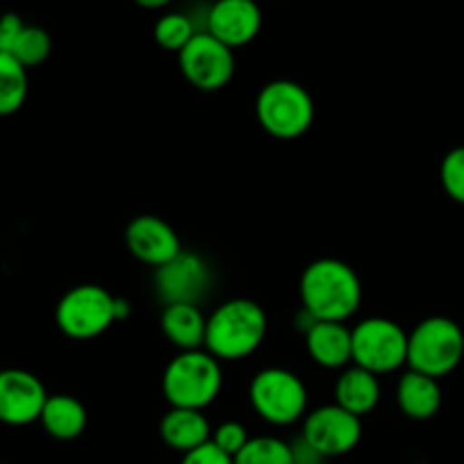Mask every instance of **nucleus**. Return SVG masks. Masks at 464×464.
I'll return each instance as SVG.
<instances>
[{
	"mask_svg": "<svg viewBox=\"0 0 464 464\" xmlns=\"http://www.w3.org/2000/svg\"><path fill=\"white\" fill-rule=\"evenodd\" d=\"M306 352L324 370H347L353 362L352 329L344 322H315L306 331Z\"/></svg>",
	"mask_w": 464,
	"mask_h": 464,
	"instance_id": "2eb2a0df",
	"label": "nucleus"
},
{
	"mask_svg": "<svg viewBox=\"0 0 464 464\" xmlns=\"http://www.w3.org/2000/svg\"><path fill=\"white\" fill-rule=\"evenodd\" d=\"M249 440L252 438H249L247 429H245L240 421H234V420L222 421V424H218L211 433V442L231 458L238 456V453L247 447Z\"/></svg>",
	"mask_w": 464,
	"mask_h": 464,
	"instance_id": "a878e982",
	"label": "nucleus"
},
{
	"mask_svg": "<svg viewBox=\"0 0 464 464\" xmlns=\"http://www.w3.org/2000/svg\"><path fill=\"white\" fill-rule=\"evenodd\" d=\"M440 181L442 188L453 202L464 204V145L447 152L440 166Z\"/></svg>",
	"mask_w": 464,
	"mask_h": 464,
	"instance_id": "393cba45",
	"label": "nucleus"
},
{
	"mask_svg": "<svg viewBox=\"0 0 464 464\" xmlns=\"http://www.w3.org/2000/svg\"><path fill=\"white\" fill-rule=\"evenodd\" d=\"M27 68L12 54L0 53V118L12 116L27 100Z\"/></svg>",
	"mask_w": 464,
	"mask_h": 464,
	"instance_id": "412c9836",
	"label": "nucleus"
},
{
	"mask_svg": "<svg viewBox=\"0 0 464 464\" xmlns=\"http://www.w3.org/2000/svg\"><path fill=\"white\" fill-rule=\"evenodd\" d=\"M211 288V267L199 254L181 249L154 270V290L163 304H199Z\"/></svg>",
	"mask_w": 464,
	"mask_h": 464,
	"instance_id": "9b49d317",
	"label": "nucleus"
},
{
	"mask_svg": "<svg viewBox=\"0 0 464 464\" xmlns=\"http://www.w3.org/2000/svg\"><path fill=\"white\" fill-rule=\"evenodd\" d=\"M256 118L263 131L281 140L306 134L315 121L311 93L293 80L267 82L256 98Z\"/></svg>",
	"mask_w": 464,
	"mask_h": 464,
	"instance_id": "39448f33",
	"label": "nucleus"
},
{
	"mask_svg": "<svg viewBox=\"0 0 464 464\" xmlns=\"http://www.w3.org/2000/svg\"><path fill=\"white\" fill-rule=\"evenodd\" d=\"M267 335V315L252 299H229L207 317L204 349L218 361H243L258 352Z\"/></svg>",
	"mask_w": 464,
	"mask_h": 464,
	"instance_id": "f03ea898",
	"label": "nucleus"
},
{
	"mask_svg": "<svg viewBox=\"0 0 464 464\" xmlns=\"http://www.w3.org/2000/svg\"><path fill=\"white\" fill-rule=\"evenodd\" d=\"M397 403L403 415L412 421H429L442 408V388L433 376L415 370L403 372L397 383Z\"/></svg>",
	"mask_w": 464,
	"mask_h": 464,
	"instance_id": "f3484780",
	"label": "nucleus"
},
{
	"mask_svg": "<svg viewBox=\"0 0 464 464\" xmlns=\"http://www.w3.org/2000/svg\"><path fill=\"white\" fill-rule=\"evenodd\" d=\"M125 245L136 261L150 267H161L181 252L177 231L159 216H136L125 229Z\"/></svg>",
	"mask_w": 464,
	"mask_h": 464,
	"instance_id": "ddd939ff",
	"label": "nucleus"
},
{
	"mask_svg": "<svg viewBox=\"0 0 464 464\" xmlns=\"http://www.w3.org/2000/svg\"><path fill=\"white\" fill-rule=\"evenodd\" d=\"M302 308L320 322H347L362 302V284L349 263L317 258L299 279Z\"/></svg>",
	"mask_w": 464,
	"mask_h": 464,
	"instance_id": "f257e3e1",
	"label": "nucleus"
},
{
	"mask_svg": "<svg viewBox=\"0 0 464 464\" xmlns=\"http://www.w3.org/2000/svg\"><path fill=\"white\" fill-rule=\"evenodd\" d=\"M353 365L376 376L408 367V334L388 317H367L352 329Z\"/></svg>",
	"mask_w": 464,
	"mask_h": 464,
	"instance_id": "6e6552de",
	"label": "nucleus"
},
{
	"mask_svg": "<svg viewBox=\"0 0 464 464\" xmlns=\"http://www.w3.org/2000/svg\"><path fill=\"white\" fill-rule=\"evenodd\" d=\"M161 334L177 352L204 349L207 317L198 304H168L161 313Z\"/></svg>",
	"mask_w": 464,
	"mask_h": 464,
	"instance_id": "a211bd4d",
	"label": "nucleus"
},
{
	"mask_svg": "<svg viewBox=\"0 0 464 464\" xmlns=\"http://www.w3.org/2000/svg\"><path fill=\"white\" fill-rule=\"evenodd\" d=\"M130 313H131L130 302H127V299H122V297H116V317H118V322L127 320V317H130Z\"/></svg>",
	"mask_w": 464,
	"mask_h": 464,
	"instance_id": "c756f323",
	"label": "nucleus"
},
{
	"mask_svg": "<svg viewBox=\"0 0 464 464\" xmlns=\"http://www.w3.org/2000/svg\"><path fill=\"white\" fill-rule=\"evenodd\" d=\"M54 322L66 338L93 340L118 322L116 297L102 285H75L59 299Z\"/></svg>",
	"mask_w": 464,
	"mask_h": 464,
	"instance_id": "0eeeda50",
	"label": "nucleus"
},
{
	"mask_svg": "<svg viewBox=\"0 0 464 464\" xmlns=\"http://www.w3.org/2000/svg\"><path fill=\"white\" fill-rule=\"evenodd\" d=\"M39 421L50 438L59 440V442H71L86 430L89 412H86L84 403L71 394H50Z\"/></svg>",
	"mask_w": 464,
	"mask_h": 464,
	"instance_id": "aec40b11",
	"label": "nucleus"
},
{
	"mask_svg": "<svg viewBox=\"0 0 464 464\" xmlns=\"http://www.w3.org/2000/svg\"><path fill=\"white\" fill-rule=\"evenodd\" d=\"M222 367L207 349L179 352L172 356L161 376V390L170 408L204 411L222 390Z\"/></svg>",
	"mask_w": 464,
	"mask_h": 464,
	"instance_id": "7ed1b4c3",
	"label": "nucleus"
},
{
	"mask_svg": "<svg viewBox=\"0 0 464 464\" xmlns=\"http://www.w3.org/2000/svg\"><path fill=\"white\" fill-rule=\"evenodd\" d=\"M53 53V39H50L48 32L39 25H27L23 27V32L18 34L16 44L12 48V57L16 59L21 66L25 68H34L41 66L45 59L50 57Z\"/></svg>",
	"mask_w": 464,
	"mask_h": 464,
	"instance_id": "b1692460",
	"label": "nucleus"
},
{
	"mask_svg": "<svg viewBox=\"0 0 464 464\" xmlns=\"http://www.w3.org/2000/svg\"><path fill=\"white\" fill-rule=\"evenodd\" d=\"M263 27L256 0H218L207 14V32L231 50L252 44Z\"/></svg>",
	"mask_w": 464,
	"mask_h": 464,
	"instance_id": "4468645a",
	"label": "nucleus"
},
{
	"mask_svg": "<svg viewBox=\"0 0 464 464\" xmlns=\"http://www.w3.org/2000/svg\"><path fill=\"white\" fill-rule=\"evenodd\" d=\"M464 358V331L456 320L433 315L408 334V370L442 379Z\"/></svg>",
	"mask_w": 464,
	"mask_h": 464,
	"instance_id": "20e7f679",
	"label": "nucleus"
},
{
	"mask_svg": "<svg viewBox=\"0 0 464 464\" xmlns=\"http://www.w3.org/2000/svg\"><path fill=\"white\" fill-rule=\"evenodd\" d=\"M211 424L204 411H188V408H170L159 421V438L168 449L177 453H190L202 444L211 442Z\"/></svg>",
	"mask_w": 464,
	"mask_h": 464,
	"instance_id": "dca6fc26",
	"label": "nucleus"
},
{
	"mask_svg": "<svg viewBox=\"0 0 464 464\" xmlns=\"http://www.w3.org/2000/svg\"><path fill=\"white\" fill-rule=\"evenodd\" d=\"M23 27H25V23H23V18L18 14L7 12L0 16V53H12Z\"/></svg>",
	"mask_w": 464,
	"mask_h": 464,
	"instance_id": "cd10ccee",
	"label": "nucleus"
},
{
	"mask_svg": "<svg viewBox=\"0 0 464 464\" xmlns=\"http://www.w3.org/2000/svg\"><path fill=\"white\" fill-rule=\"evenodd\" d=\"M234 464H295L293 447L281 438L258 435L234 458Z\"/></svg>",
	"mask_w": 464,
	"mask_h": 464,
	"instance_id": "4be33fe9",
	"label": "nucleus"
},
{
	"mask_svg": "<svg viewBox=\"0 0 464 464\" xmlns=\"http://www.w3.org/2000/svg\"><path fill=\"white\" fill-rule=\"evenodd\" d=\"M302 438L322 458H340L352 453L362 438L361 417L352 415L338 403L320 406L304 417Z\"/></svg>",
	"mask_w": 464,
	"mask_h": 464,
	"instance_id": "9d476101",
	"label": "nucleus"
},
{
	"mask_svg": "<svg viewBox=\"0 0 464 464\" xmlns=\"http://www.w3.org/2000/svg\"><path fill=\"white\" fill-rule=\"evenodd\" d=\"M249 403L267 424L290 426L306 417L308 390L295 372L266 367L249 383Z\"/></svg>",
	"mask_w": 464,
	"mask_h": 464,
	"instance_id": "423d86ee",
	"label": "nucleus"
},
{
	"mask_svg": "<svg viewBox=\"0 0 464 464\" xmlns=\"http://www.w3.org/2000/svg\"><path fill=\"white\" fill-rule=\"evenodd\" d=\"M134 3L143 9H161L166 5H170L172 0H134Z\"/></svg>",
	"mask_w": 464,
	"mask_h": 464,
	"instance_id": "7c9ffc66",
	"label": "nucleus"
},
{
	"mask_svg": "<svg viewBox=\"0 0 464 464\" xmlns=\"http://www.w3.org/2000/svg\"><path fill=\"white\" fill-rule=\"evenodd\" d=\"M181 464H234V458L220 451L213 442H207L199 449H195V451L184 453Z\"/></svg>",
	"mask_w": 464,
	"mask_h": 464,
	"instance_id": "bb28decb",
	"label": "nucleus"
},
{
	"mask_svg": "<svg viewBox=\"0 0 464 464\" xmlns=\"http://www.w3.org/2000/svg\"><path fill=\"white\" fill-rule=\"evenodd\" d=\"M290 447H293L295 464H322V460H324V458H322L304 438L295 440Z\"/></svg>",
	"mask_w": 464,
	"mask_h": 464,
	"instance_id": "c85d7f7f",
	"label": "nucleus"
},
{
	"mask_svg": "<svg viewBox=\"0 0 464 464\" xmlns=\"http://www.w3.org/2000/svg\"><path fill=\"white\" fill-rule=\"evenodd\" d=\"M179 71L190 86L204 93L220 91L234 80L236 57L234 50L208 34L198 32L188 45L179 53Z\"/></svg>",
	"mask_w": 464,
	"mask_h": 464,
	"instance_id": "1a4fd4ad",
	"label": "nucleus"
},
{
	"mask_svg": "<svg viewBox=\"0 0 464 464\" xmlns=\"http://www.w3.org/2000/svg\"><path fill=\"white\" fill-rule=\"evenodd\" d=\"M48 397L45 385L32 372L0 370V424H34Z\"/></svg>",
	"mask_w": 464,
	"mask_h": 464,
	"instance_id": "f8f14e48",
	"label": "nucleus"
},
{
	"mask_svg": "<svg viewBox=\"0 0 464 464\" xmlns=\"http://www.w3.org/2000/svg\"><path fill=\"white\" fill-rule=\"evenodd\" d=\"M152 34L154 41H157L163 50H170V53L179 54L181 50L193 41L198 30H195V23L190 21L186 14L170 12L163 14V16L154 23Z\"/></svg>",
	"mask_w": 464,
	"mask_h": 464,
	"instance_id": "5701e85b",
	"label": "nucleus"
},
{
	"mask_svg": "<svg viewBox=\"0 0 464 464\" xmlns=\"http://www.w3.org/2000/svg\"><path fill=\"white\" fill-rule=\"evenodd\" d=\"M334 403L344 408L356 417H365L379 406L381 401V383L379 376L362 367L352 365L343 370L334 388Z\"/></svg>",
	"mask_w": 464,
	"mask_h": 464,
	"instance_id": "6ab92c4d",
	"label": "nucleus"
}]
</instances>
